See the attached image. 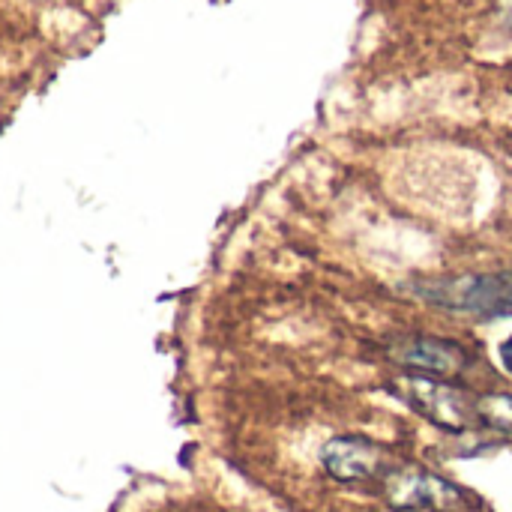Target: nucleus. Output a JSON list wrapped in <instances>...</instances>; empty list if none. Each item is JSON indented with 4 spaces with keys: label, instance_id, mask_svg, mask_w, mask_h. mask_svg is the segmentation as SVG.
Wrapping results in <instances>:
<instances>
[{
    "label": "nucleus",
    "instance_id": "1",
    "mask_svg": "<svg viewBox=\"0 0 512 512\" xmlns=\"http://www.w3.org/2000/svg\"><path fill=\"white\" fill-rule=\"evenodd\" d=\"M417 294L450 312H471L480 318H512V270L429 279L420 282Z\"/></svg>",
    "mask_w": 512,
    "mask_h": 512
},
{
    "label": "nucleus",
    "instance_id": "2",
    "mask_svg": "<svg viewBox=\"0 0 512 512\" xmlns=\"http://www.w3.org/2000/svg\"><path fill=\"white\" fill-rule=\"evenodd\" d=\"M384 483L387 507L396 512H471L477 501L462 486L447 477L423 468V465H399L390 468Z\"/></svg>",
    "mask_w": 512,
    "mask_h": 512
},
{
    "label": "nucleus",
    "instance_id": "3",
    "mask_svg": "<svg viewBox=\"0 0 512 512\" xmlns=\"http://www.w3.org/2000/svg\"><path fill=\"white\" fill-rule=\"evenodd\" d=\"M399 396L432 426L453 432V435L468 432L480 420L477 402H471V396L465 390H459L435 375H420V372L405 375L399 381Z\"/></svg>",
    "mask_w": 512,
    "mask_h": 512
},
{
    "label": "nucleus",
    "instance_id": "4",
    "mask_svg": "<svg viewBox=\"0 0 512 512\" xmlns=\"http://www.w3.org/2000/svg\"><path fill=\"white\" fill-rule=\"evenodd\" d=\"M321 462L327 474L339 483H366V480H384L390 465V453L360 435H339L324 444Z\"/></svg>",
    "mask_w": 512,
    "mask_h": 512
},
{
    "label": "nucleus",
    "instance_id": "5",
    "mask_svg": "<svg viewBox=\"0 0 512 512\" xmlns=\"http://www.w3.org/2000/svg\"><path fill=\"white\" fill-rule=\"evenodd\" d=\"M399 363H405L411 372L420 375H435V378H453L465 369L468 357L459 345L444 342V339H411L402 351H399Z\"/></svg>",
    "mask_w": 512,
    "mask_h": 512
},
{
    "label": "nucleus",
    "instance_id": "6",
    "mask_svg": "<svg viewBox=\"0 0 512 512\" xmlns=\"http://www.w3.org/2000/svg\"><path fill=\"white\" fill-rule=\"evenodd\" d=\"M477 414L480 420H486L489 426L501 429V432H510L512 435V396L507 393H495V396H486L477 402Z\"/></svg>",
    "mask_w": 512,
    "mask_h": 512
},
{
    "label": "nucleus",
    "instance_id": "7",
    "mask_svg": "<svg viewBox=\"0 0 512 512\" xmlns=\"http://www.w3.org/2000/svg\"><path fill=\"white\" fill-rule=\"evenodd\" d=\"M498 354H501V363H504V369H507V372L512 375V336H510V339H504V342H501Z\"/></svg>",
    "mask_w": 512,
    "mask_h": 512
},
{
    "label": "nucleus",
    "instance_id": "8",
    "mask_svg": "<svg viewBox=\"0 0 512 512\" xmlns=\"http://www.w3.org/2000/svg\"><path fill=\"white\" fill-rule=\"evenodd\" d=\"M504 6H507V18H510V24H512V0H507Z\"/></svg>",
    "mask_w": 512,
    "mask_h": 512
}]
</instances>
